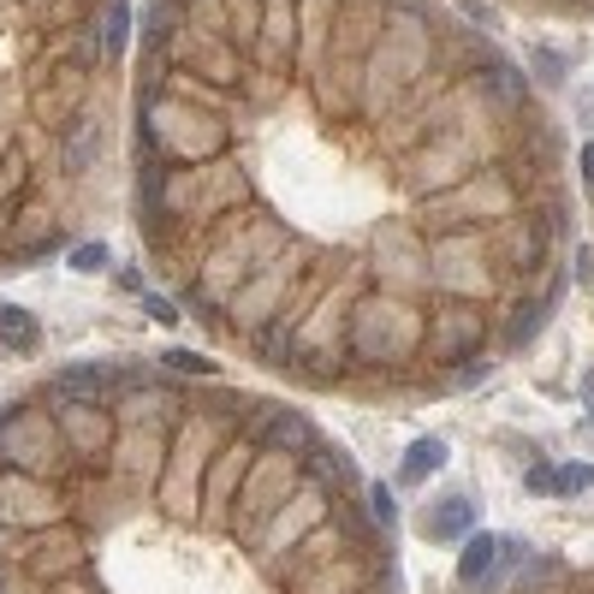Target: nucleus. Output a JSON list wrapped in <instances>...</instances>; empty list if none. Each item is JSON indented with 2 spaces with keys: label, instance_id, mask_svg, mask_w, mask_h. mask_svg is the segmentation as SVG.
<instances>
[{
  "label": "nucleus",
  "instance_id": "1",
  "mask_svg": "<svg viewBox=\"0 0 594 594\" xmlns=\"http://www.w3.org/2000/svg\"><path fill=\"white\" fill-rule=\"evenodd\" d=\"M494 559H500V535H470L458 553V583L464 589L488 583V577H494Z\"/></svg>",
  "mask_w": 594,
  "mask_h": 594
},
{
  "label": "nucleus",
  "instance_id": "2",
  "mask_svg": "<svg viewBox=\"0 0 594 594\" xmlns=\"http://www.w3.org/2000/svg\"><path fill=\"white\" fill-rule=\"evenodd\" d=\"M470 523H476V500H464V494H452L440 511H428V535L434 541H458V535H470Z\"/></svg>",
  "mask_w": 594,
  "mask_h": 594
},
{
  "label": "nucleus",
  "instance_id": "3",
  "mask_svg": "<svg viewBox=\"0 0 594 594\" xmlns=\"http://www.w3.org/2000/svg\"><path fill=\"white\" fill-rule=\"evenodd\" d=\"M434 470H446V440H434V434H428V440H416V446L404 452L399 476H404V482H428Z\"/></svg>",
  "mask_w": 594,
  "mask_h": 594
},
{
  "label": "nucleus",
  "instance_id": "4",
  "mask_svg": "<svg viewBox=\"0 0 594 594\" xmlns=\"http://www.w3.org/2000/svg\"><path fill=\"white\" fill-rule=\"evenodd\" d=\"M256 440H262L268 452H286V446L309 452V446H315V434H309V422H303V416H274V422H262Z\"/></svg>",
  "mask_w": 594,
  "mask_h": 594
},
{
  "label": "nucleus",
  "instance_id": "5",
  "mask_svg": "<svg viewBox=\"0 0 594 594\" xmlns=\"http://www.w3.org/2000/svg\"><path fill=\"white\" fill-rule=\"evenodd\" d=\"M0 345L7 351H30L36 345V315L24 303H0Z\"/></svg>",
  "mask_w": 594,
  "mask_h": 594
},
{
  "label": "nucleus",
  "instance_id": "6",
  "mask_svg": "<svg viewBox=\"0 0 594 594\" xmlns=\"http://www.w3.org/2000/svg\"><path fill=\"white\" fill-rule=\"evenodd\" d=\"M101 143V131H96V119H78L72 125V137H66V167H84L90 161V149Z\"/></svg>",
  "mask_w": 594,
  "mask_h": 594
},
{
  "label": "nucleus",
  "instance_id": "7",
  "mask_svg": "<svg viewBox=\"0 0 594 594\" xmlns=\"http://www.w3.org/2000/svg\"><path fill=\"white\" fill-rule=\"evenodd\" d=\"M594 488V464H559L553 470V494H589Z\"/></svg>",
  "mask_w": 594,
  "mask_h": 594
},
{
  "label": "nucleus",
  "instance_id": "8",
  "mask_svg": "<svg viewBox=\"0 0 594 594\" xmlns=\"http://www.w3.org/2000/svg\"><path fill=\"white\" fill-rule=\"evenodd\" d=\"M60 387H66V393H101V387H108V369H66Z\"/></svg>",
  "mask_w": 594,
  "mask_h": 594
},
{
  "label": "nucleus",
  "instance_id": "9",
  "mask_svg": "<svg viewBox=\"0 0 594 594\" xmlns=\"http://www.w3.org/2000/svg\"><path fill=\"white\" fill-rule=\"evenodd\" d=\"M125 36H131V12H125L119 0H113V7H108V54H119Z\"/></svg>",
  "mask_w": 594,
  "mask_h": 594
},
{
  "label": "nucleus",
  "instance_id": "10",
  "mask_svg": "<svg viewBox=\"0 0 594 594\" xmlns=\"http://www.w3.org/2000/svg\"><path fill=\"white\" fill-rule=\"evenodd\" d=\"M72 268H78V274H101V268H108V244H78V250H72Z\"/></svg>",
  "mask_w": 594,
  "mask_h": 594
},
{
  "label": "nucleus",
  "instance_id": "11",
  "mask_svg": "<svg viewBox=\"0 0 594 594\" xmlns=\"http://www.w3.org/2000/svg\"><path fill=\"white\" fill-rule=\"evenodd\" d=\"M369 511L381 517V523H393V517H399V505H393V488H381V482H375V488H369Z\"/></svg>",
  "mask_w": 594,
  "mask_h": 594
},
{
  "label": "nucleus",
  "instance_id": "12",
  "mask_svg": "<svg viewBox=\"0 0 594 594\" xmlns=\"http://www.w3.org/2000/svg\"><path fill=\"white\" fill-rule=\"evenodd\" d=\"M167 363H173L179 375H214V363H208V357H191V351H167Z\"/></svg>",
  "mask_w": 594,
  "mask_h": 594
},
{
  "label": "nucleus",
  "instance_id": "13",
  "mask_svg": "<svg viewBox=\"0 0 594 594\" xmlns=\"http://www.w3.org/2000/svg\"><path fill=\"white\" fill-rule=\"evenodd\" d=\"M529 494H553V464H529Z\"/></svg>",
  "mask_w": 594,
  "mask_h": 594
},
{
  "label": "nucleus",
  "instance_id": "14",
  "mask_svg": "<svg viewBox=\"0 0 594 594\" xmlns=\"http://www.w3.org/2000/svg\"><path fill=\"white\" fill-rule=\"evenodd\" d=\"M143 309H149V315H155V321H179V309H173V303H167V298H143Z\"/></svg>",
  "mask_w": 594,
  "mask_h": 594
},
{
  "label": "nucleus",
  "instance_id": "15",
  "mask_svg": "<svg viewBox=\"0 0 594 594\" xmlns=\"http://www.w3.org/2000/svg\"><path fill=\"white\" fill-rule=\"evenodd\" d=\"M535 66H541V78H547V84H559V54H547V48H541Z\"/></svg>",
  "mask_w": 594,
  "mask_h": 594
},
{
  "label": "nucleus",
  "instance_id": "16",
  "mask_svg": "<svg viewBox=\"0 0 594 594\" xmlns=\"http://www.w3.org/2000/svg\"><path fill=\"white\" fill-rule=\"evenodd\" d=\"M583 179H589V191H594V143H583Z\"/></svg>",
  "mask_w": 594,
  "mask_h": 594
},
{
  "label": "nucleus",
  "instance_id": "17",
  "mask_svg": "<svg viewBox=\"0 0 594 594\" xmlns=\"http://www.w3.org/2000/svg\"><path fill=\"white\" fill-rule=\"evenodd\" d=\"M583 393H589V416H594V375H589V381H583Z\"/></svg>",
  "mask_w": 594,
  "mask_h": 594
}]
</instances>
